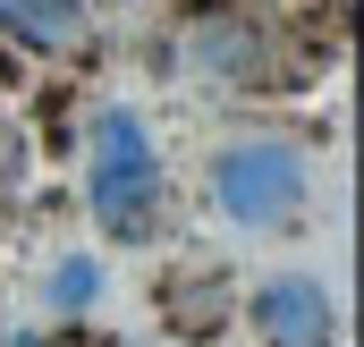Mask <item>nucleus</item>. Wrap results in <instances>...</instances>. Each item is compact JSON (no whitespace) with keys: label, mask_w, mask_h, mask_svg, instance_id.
<instances>
[{"label":"nucleus","mask_w":364,"mask_h":347,"mask_svg":"<svg viewBox=\"0 0 364 347\" xmlns=\"http://www.w3.org/2000/svg\"><path fill=\"white\" fill-rule=\"evenodd\" d=\"M9 347H51V339H43V331H34V339H26V331H17V339H9Z\"/></svg>","instance_id":"obj_7"},{"label":"nucleus","mask_w":364,"mask_h":347,"mask_svg":"<svg viewBox=\"0 0 364 347\" xmlns=\"http://www.w3.org/2000/svg\"><path fill=\"white\" fill-rule=\"evenodd\" d=\"M255 347H339V297L322 271H263L246 288Z\"/></svg>","instance_id":"obj_3"},{"label":"nucleus","mask_w":364,"mask_h":347,"mask_svg":"<svg viewBox=\"0 0 364 347\" xmlns=\"http://www.w3.org/2000/svg\"><path fill=\"white\" fill-rule=\"evenodd\" d=\"M314 195H322L314 153L296 136H279V127L220 136L212 161H203V203L237 237H288V229H305L314 220Z\"/></svg>","instance_id":"obj_1"},{"label":"nucleus","mask_w":364,"mask_h":347,"mask_svg":"<svg viewBox=\"0 0 364 347\" xmlns=\"http://www.w3.org/2000/svg\"><path fill=\"white\" fill-rule=\"evenodd\" d=\"M186 60L220 85H263V26L237 17V9H203L186 26Z\"/></svg>","instance_id":"obj_4"},{"label":"nucleus","mask_w":364,"mask_h":347,"mask_svg":"<svg viewBox=\"0 0 364 347\" xmlns=\"http://www.w3.org/2000/svg\"><path fill=\"white\" fill-rule=\"evenodd\" d=\"M102 297H110V262L102 255H60L51 271H43V305H51L60 322H85Z\"/></svg>","instance_id":"obj_6"},{"label":"nucleus","mask_w":364,"mask_h":347,"mask_svg":"<svg viewBox=\"0 0 364 347\" xmlns=\"http://www.w3.org/2000/svg\"><path fill=\"white\" fill-rule=\"evenodd\" d=\"M60 9H85V0H60Z\"/></svg>","instance_id":"obj_9"},{"label":"nucleus","mask_w":364,"mask_h":347,"mask_svg":"<svg viewBox=\"0 0 364 347\" xmlns=\"http://www.w3.org/2000/svg\"><path fill=\"white\" fill-rule=\"evenodd\" d=\"M93 9H60V0H0V34L26 43V51H68L85 34Z\"/></svg>","instance_id":"obj_5"},{"label":"nucleus","mask_w":364,"mask_h":347,"mask_svg":"<svg viewBox=\"0 0 364 347\" xmlns=\"http://www.w3.org/2000/svg\"><path fill=\"white\" fill-rule=\"evenodd\" d=\"M85 203L93 229L110 246H144L170 212V170H161V144L153 127L127 110V102H102L93 110V144H85Z\"/></svg>","instance_id":"obj_2"},{"label":"nucleus","mask_w":364,"mask_h":347,"mask_svg":"<svg viewBox=\"0 0 364 347\" xmlns=\"http://www.w3.org/2000/svg\"><path fill=\"white\" fill-rule=\"evenodd\" d=\"M85 9H93V0H85ZM102 9H136V0H102Z\"/></svg>","instance_id":"obj_8"}]
</instances>
